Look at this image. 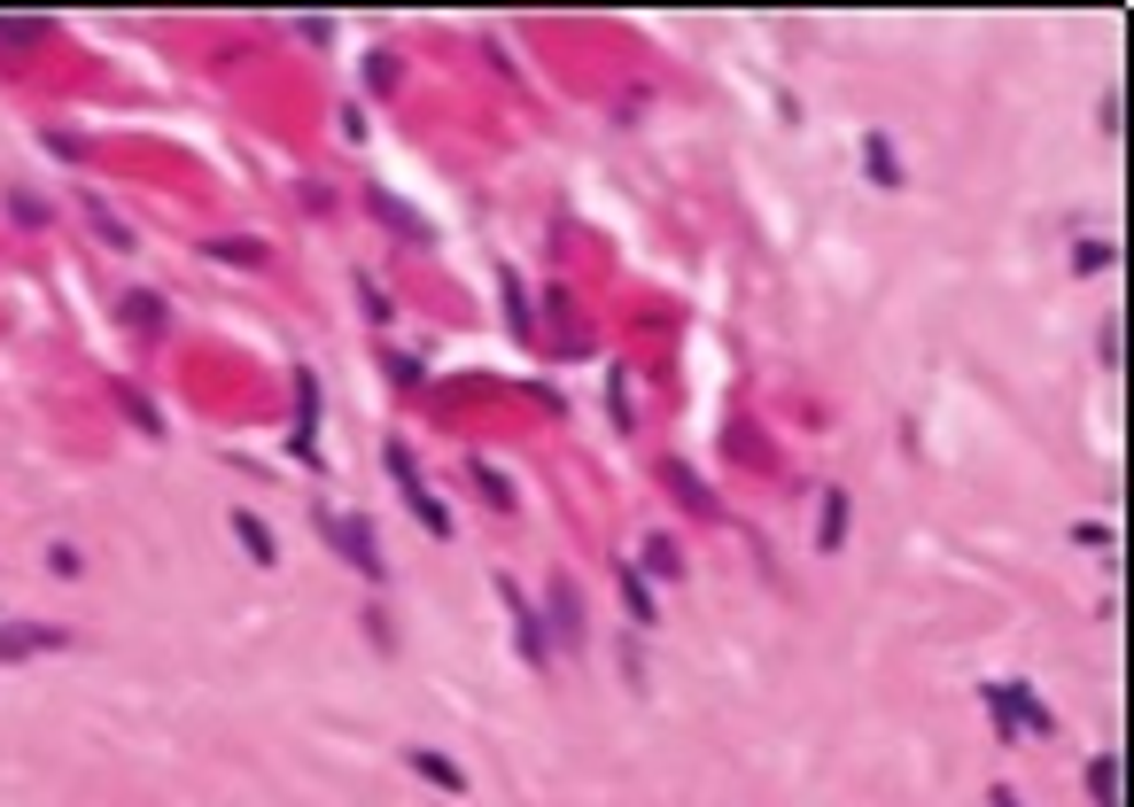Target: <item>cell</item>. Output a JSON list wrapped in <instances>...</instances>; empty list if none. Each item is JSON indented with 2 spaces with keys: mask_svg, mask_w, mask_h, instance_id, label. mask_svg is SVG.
Segmentation results:
<instances>
[{
  "mask_svg": "<svg viewBox=\"0 0 1134 807\" xmlns=\"http://www.w3.org/2000/svg\"><path fill=\"white\" fill-rule=\"evenodd\" d=\"M839 535H847V489H824V535H816V544L839 552Z\"/></svg>",
  "mask_w": 1134,
  "mask_h": 807,
  "instance_id": "9",
  "label": "cell"
},
{
  "mask_svg": "<svg viewBox=\"0 0 1134 807\" xmlns=\"http://www.w3.org/2000/svg\"><path fill=\"white\" fill-rule=\"evenodd\" d=\"M497 598H505V606H513V621H520V653H529V660L545 668V621H537V606L520 598L513 583H497Z\"/></svg>",
  "mask_w": 1134,
  "mask_h": 807,
  "instance_id": "5",
  "label": "cell"
},
{
  "mask_svg": "<svg viewBox=\"0 0 1134 807\" xmlns=\"http://www.w3.org/2000/svg\"><path fill=\"white\" fill-rule=\"evenodd\" d=\"M233 535H241V552H249L256 567H280V544H273V528H265V520H256L249 505L233 512Z\"/></svg>",
  "mask_w": 1134,
  "mask_h": 807,
  "instance_id": "4",
  "label": "cell"
},
{
  "mask_svg": "<svg viewBox=\"0 0 1134 807\" xmlns=\"http://www.w3.org/2000/svg\"><path fill=\"white\" fill-rule=\"evenodd\" d=\"M622 598H630V613H638V621H653V590H645V575H630V567H622Z\"/></svg>",
  "mask_w": 1134,
  "mask_h": 807,
  "instance_id": "15",
  "label": "cell"
},
{
  "mask_svg": "<svg viewBox=\"0 0 1134 807\" xmlns=\"http://www.w3.org/2000/svg\"><path fill=\"white\" fill-rule=\"evenodd\" d=\"M366 210H374V218H381L389 233H404V241H435V226H427L420 210H404V203H397L389 187H366Z\"/></svg>",
  "mask_w": 1134,
  "mask_h": 807,
  "instance_id": "3",
  "label": "cell"
},
{
  "mask_svg": "<svg viewBox=\"0 0 1134 807\" xmlns=\"http://www.w3.org/2000/svg\"><path fill=\"white\" fill-rule=\"evenodd\" d=\"M862 163H870V178H879V187H902V163H894V148L870 132V148H862Z\"/></svg>",
  "mask_w": 1134,
  "mask_h": 807,
  "instance_id": "10",
  "label": "cell"
},
{
  "mask_svg": "<svg viewBox=\"0 0 1134 807\" xmlns=\"http://www.w3.org/2000/svg\"><path fill=\"white\" fill-rule=\"evenodd\" d=\"M1088 792H1096V807H1119V761L1111 753L1088 761Z\"/></svg>",
  "mask_w": 1134,
  "mask_h": 807,
  "instance_id": "8",
  "label": "cell"
},
{
  "mask_svg": "<svg viewBox=\"0 0 1134 807\" xmlns=\"http://www.w3.org/2000/svg\"><path fill=\"white\" fill-rule=\"evenodd\" d=\"M125 412H133V419H140V427H148V435H163V412H156V404H148V396H140V389H125Z\"/></svg>",
  "mask_w": 1134,
  "mask_h": 807,
  "instance_id": "16",
  "label": "cell"
},
{
  "mask_svg": "<svg viewBox=\"0 0 1134 807\" xmlns=\"http://www.w3.org/2000/svg\"><path fill=\"white\" fill-rule=\"evenodd\" d=\"M1111 264V241H1080V273H1103Z\"/></svg>",
  "mask_w": 1134,
  "mask_h": 807,
  "instance_id": "17",
  "label": "cell"
},
{
  "mask_svg": "<svg viewBox=\"0 0 1134 807\" xmlns=\"http://www.w3.org/2000/svg\"><path fill=\"white\" fill-rule=\"evenodd\" d=\"M85 218H94V233H102L110 249H133V233H125V226H117V218H110L102 203H85Z\"/></svg>",
  "mask_w": 1134,
  "mask_h": 807,
  "instance_id": "14",
  "label": "cell"
},
{
  "mask_svg": "<svg viewBox=\"0 0 1134 807\" xmlns=\"http://www.w3.org/2000/svg\"><path fill=\"white\" fill-rule=\"evenodd\" d=\"M404 761H412L420 776H435V784H444V792H467V769H459V761H444V753H427V746H412Z\"/></svg>",
  "mask_w": 1134,
  "mask_h": 807,
  "instance_id": "7",
  "label": "cell"
},
{
  "mask_svg": "<svg viewBox=\"0 0 1134 807\" xmlns=\"http://www.w3.org/2000/svg\"><path fill=\"white\" fill-rule=\"evenodd\" d=\"M389 474H397V489H404V505L420 512V528H435V535H451V512L435 505V489L420 482V466H412V451H389Z\"/></svg>",
  "mask_w": 1134,
  "mask_h": 807,
  "instance_id": "1",
  "label": "cell"
},
{
  "mask_svg": "<svg viewBox=\"0 0 1134 807\" xmlns=\"http://www.w3.org/2000/svg\"><path fill=\"white\" fill-rule=\"evenodd\" d=\"M125 319H133L140 334H156V326H163V296H148V288H140V296H125Z\"/></svg>",
  "mask_w": 1134,
  "mask_h": 807,
  "instance_id": "12",
  "label": "cell"
},
{
  "mask_svg": "<svg viewBox=\"0 0 1134 807\" xmlns=\"http://www.w3.org/2000/svg\"><path fill=\"white\" fill-rule=\"evenodd\" d=\"M62 630L55 621H39V630H0V660H32V653H55Z\"/></svg>",
  "mask_w": 1134,
  "mask_h": 807,
  "instance_id": "6",
  "label": "cell"
},
{
  "mask_svg": "<svg viewBox=\"0 0 1134 807\" xmlns=\"http://www.w3.org/2000/svg\"><path fill=\"white\" fill-rule=\"evenodd\" d=\"M327 535H334V552L351 560L358 575H374V583H381V544H374V528H366V520H327Z\"/></svg>",
  "mask_w": 1134,
  "mask_h": 807,
  "instance_id": "2",
  "label": "cell"
},
{
  "mask_svg": "<svg viewBox=\"0 0 1134 807\" xmlns=\"http://www.w3.org/2000/svg\"><path fill=\"white\" fill-rule=\"evenodd\" d=\"M552 621H560V645H583V621H575V590L568 583L552 590Z\"/></svg>",
  "mask_w": 1134,
  "mask_h": 807,
  "instance_id": "11",
  "label": "cell"
},
{
  "mask_svg": "<svg viewBox=\"0 0 1134 807\" xmlns=\"http://www.w3.org/2000/svg\"><path fill=\"white\" fill-rule=\"evenodd\" d=\"M358 303H366V319H389V296H381L374 280H358Z\"/></svg>",
  "mask_w": 1134,
  "mask_h": 807,
  "instance_id": "18",
  "label": "cell"
},
{
  "mask_svg": "<svg viewBox=\"0 0 1134 807\" xmlns=\"http://www.w3.org/2000/svg\"><path fill=\"white\" fill-rule=\"evenodd\" d=\"M645 567H653V575H676V567H684L668 535H645Z\"/></svg>",
  "mask_w": 1134,
  "mask_h": 807,
  "instance_id": "13",
  "label": "cell"
}]
</instances>
